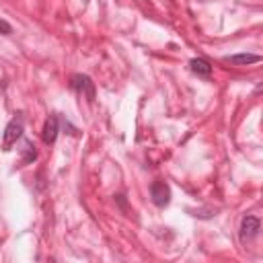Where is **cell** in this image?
Listing matches in <instances>:
<instances>
[{
	"instance_id": "1",
	"label": "cell",
	"mask_w": 263,
	"mask_h": 263,
	"mask_svg": "<svg viewBox=\"0 0 263 263\" xmlns=\"http://www.w3.org/2000/svg\"><path fill=\"white\" fill-rule=\"evenodd\" d=\"M23 132H25V121L23 117H12L8 121V125L4 127V134H2V150L8 152L12 148V144H16V140L23 138Z\"/></svg>"
},
{
	"instance_id": "2",
	"label": "cell",
	"mask_w": 263,
	"mask_h": 263,
	"mask_svg": "<svg viewBox=\"0 0 263 263\" xmlns=\"http://www.w3.org/2000/svg\"><path fill=\"white\" fill-rule=\"evenodd\" d=\"M70 86H72V90H76L78 95L86 97L88 103L95 101V82H92L86 74H74V76L70 78Z\"/></svg>"
},
{
	"instance_id": "3",
	"label": "cell",
	"mask_w": 263,
	"mask_h": 263,
	"mask_svg": "<svg viewBox=\"0 0 263 263\" xmlns=\"http://www.w3.org/2000/svg\"><path fill=\"white\" fill-rule=\"evenodd\" d=\"M150 197L156 208H166L171 203V187L164 181H154L150 185Z\"/></svg>"
},
{
	"instance_id": "4",
	"label": "cell",
	"mask_w": 263,
	"mask_h": 263,
	"mask_svg": "<svg viewBox=\"0 0 263 263\" xmlns=\"http://www.w3.org/2000/svg\"><path fill=\"white\" fill-rule=\"evenodd\" d=\"M259 226H261L259 218H255V216H245V218L240 220V226H238V236H240V240L247 242V240L255 238L257 232H259Z\"/></svg>"
},
{
	"instance_id": "5",
	"label": "cell",
	"mask_w": 263,
	"mask_h": 263,
	"mask_svg": "<svg viewBox=\"0 0 263 263\" xmlns=\"http://www.w3.org/2000/svg\"><path fill=\"white\" fill-rule=\"evenodd\" d=\"M58 134H60V119H58V115H49L45 119V123H43L41 138H43L45 144H53L55 138H58Z\"/></svg>"
},
{
	"instance_id": "6",
	"label": "cell",
	"mask_w": 263,
	"mask_h": 263,
	"mask_svg": "<svg viewBox=\"0 0 263 263\" xmlns=\"http://www.w3.org/2000/svg\"><path fill=\"white\" fill-rule=\"evenodd\" d=\"M224 62L234 64V66H247V64L261 62V55L259 53H234V55H224Z\"/></svg>"
},
{
	"instance_id": "7",
	"label": "cell",
	"mask_w": 263,
	"mask_h": 263,
	"mask_svg": "<svg viewBox=\"0 0 263 263\" xmlns=\"http://www.w3.org/2000/svg\"><path fill=\"white\" fill-rule=\"evenodd\" d=\"M189 68H191L193 74L203 76V78H208V76L212 74V64H210L205 58H193V60L189 62Z\"/></svg>"
},
{
	"instance_id": "8",
	"label": "cell",
	"mask_w": 263,
	"mask_h": 263,
	"mask_svg": "<svg viewBox=\"0 0 263 263\" xmlns=\"http://www.w3.org/2000/svg\"><path fill=\"white\" fill-rule=\"evenodd\" d=\"M37 160V150L35 144L31 140H23V148H21V166L25 164H33Z\"/></svg>"
},
{
	"instance_id": "9",
	"label": "cell",
	"mask_w": 263,
	"mask_h": 263,
	"mask_svg": "<svg viewBox=\"0 0 263 263\" xmlns=\"http://www.w3.org/2000/svg\"><path fill=\"white\" fill-rule=\"evenodd\" d=\"M0 33H2V35H10V33H12V27H10L6 21H2V18H0Z\"/></svg>"
}]
</instances>
